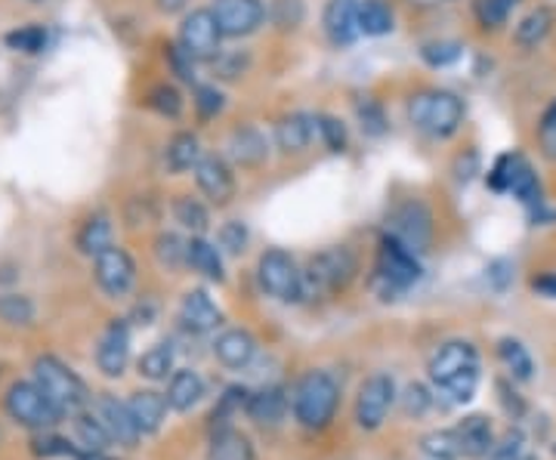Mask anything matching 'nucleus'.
<instances>
[{"mask_svg": "<svg viewBox=\"0 0 556 460\" xmlns=\"http://www.w3.org/2000/svg\"><path fill=\"white\" fill-rule=\"evenodd\" d=\"M489 189L497 192V195H514L517 201H522L526 207H535L541 204V180H538L535 167L529 164L526 155L519 152H507L492 164L489 170Z\"/></svg>", "mask_w": 556, "mask_h": 460, "instance_id": "7", "label": "nucleus"}, {"mask_svg": "<svg viewBox=\"0 0 556 460\" xmlns=\"http://www.w3.org/2000/svg\"><path fill=\"white\" fill-rule=\"evenodd\" d=\"M387 232L415 254H424L433 241V210L420 199L396 201L387 214Z\"/></svg>", "mask_w": 556, "mask_h": 460, "instance_id": "9", "label": "nucleus"}, {"mask_svg": "<svg viewBox=\"0 0 556 460\" xmlns=\"http://www.w3.org/2000/svg\"><path fill=\"white\" fill-rule=\"evenodd\" d=\"M430 408H433V393L424 383H408L405 393H402V411L408 418H424Z\"/></svg>", "mask_w": 556, "mask_h": 460, "instance_id": "52", "label": "nucleus"}, {"mask_svg": "<svg viewBox=\"0 0 556 460\" xmlns=\"http://www.w3.org/2000/svg\"><path fill=\"white\" fill-rule=\"evenodd\" d=\"M554 25H556V10L554 7H547V3H541V7L529 10V13L517 22V28H514V40H517V47H522V50H535V47H541L544 40L551 38Z\"/></svg>", "mask_w": 556, "mask_h": 460, "instance_id": "28", "label": "nucleus"}, {"mask_svg": "<svg viewBox=\"0 0 556 460\" xmlns=\"http://www.w3.org/2000/svg\"><path fill=\"white\" fill-rule=\"evenodd\" d=\"M80 460H105V458H102V455H90V451H87V455H84Z\"/></svg>", "mask_w": 556, "mask_h": 460, "instance_id": "59", "label": "nucleus"}, {"mask_svg": "<svg viewBox=\"0 0 556 460\" xmlns=\"http://www.w3.org/2000/svg\"><path fill=\"white\" fill-rule=\"evenodd\" d=\"M35 451L43 455V458H78L80 460L84 455H87V451H84V455L75 451V448H72V442L53 439V436H43V439L35 442Z\"/></svg>", "mask_w": 556, "mask_h": 460, "instance_id": "55", "label": "nucleus"}, {"mask_svg": "<svg viewBox=\"0 0 556 460\" xmlns=\"http://www.w3.org/2000/svg\"><path fill=\"white\" fill-rule=\"evenodd\" d=\"M192 272H199L201 279L223 284L226 281V266H223V251L219 244L207 241L204 235H192L189 239V263H186Z\"/></svg>", "mask_w": 556, "mask_h": 460, "instance_id": "29", "label": "nucleus"}, {"mask_svg": "<svg viewBox=\"0 0 556 460\" xmlns=\"http://www.w3.org/2000/svg\"><path fill=\"white\" fill-rule=\"evenodd\" d=\"M177 43L199 62V65H211L223 53V31H219L217 16L211 7H195L189 10L182 22H179Z\"/></svg>", "mask_w": 556, "mask_h": 460, "instance_id": "8", "label": "nucleus"}, {"mask_svg": "<svg viewBox=\"0 0 556 460\" xmlns=\"http://www.w3.org/2000/svg\"><path fill=\"white\" fill-rule=\"evenodd\" d=\"M170 214L192 235H204L211 229V204L195 195H177L170 201Z\"/></svg>", "mask_w": 556, "mask_h": 460, "instance_id": "32", "label": "nucleus"}, {"mask_svg": "<svg viewBox=\"0 0 556 460\" xmlns=\"http://www.w3.org/2000/svg\"><path fill=\"white\" fill-rule=\"evenodd\" d=\"M535 142H538L541 158L556 164V100L547 102V105H544V112H541V118H538Z\"/></svg>", "mask_w": 556, "mask_h": 460, "instance_id": "45", "label": "nucleus"}, {"mask_svg": "<svg viewBox=\"0 0 556 460\" xmlns=\"http://www.w3.org/2000/svg\"><path fill=\"white\" fill-rule=\"evenodd\" d=\"M497 359L504 361V368L510 371V378H517V381H532L535 361H532L529 349L519 341H514V337H501V341H497Z\"/></svg>", "mask_w": 556, "mask_h": 460, "instance_id": "37", "label": "nucleus"}, {"mask_svg": "<svg viewBox=\"0 0 556 460\" xmlns=\"http://www.w3.org/2000/svg\"><path fill=\"white\" fill-rule=\"evenodd\" d=\"M316 137V115L309 112H288L273 127V142L281 155H303Z\"/></svg>", "mask_w": 556, "mask_h": 460, "instance_id": "20", "label": "nucleus"}, {"mask_svg": "<svg viewBox=\"0 0 556 460\" xmlns=\"http://www.w3.org/2000/svg\"><path fill=\"white\" fill-rule=\"evenodd\" d=\"M226 158L236 164V170H260L269 161V140L254 124H241L226 140Z\"/></svg>", "mask_w": 556, "mask_h": 460, "instance_id": "16", "label": "nucleus"}, {"mask_svg": "<svg viewBox=\"0 0 556 460\" xmlns=\"http://www.w3.org/2000/svg\"><path fill=\"white\" fill-rule=\"evenodd\" d=\"M226 105H229V100H226L223 87H217V80L214 84H192V108H195L201 124L217 120L226 112Z\"/></svg>", "mask_w": 556, "mask_h": 460, "instance_id": "38", "label": "nucleus"}, {"mask_svg": "<svg viewBox=\"0 0 556 460\" xmlns=\"http://www.w3.org/2000/svg\"><path fill=\"white\" fill-rule=\"evenodd\" d=\"M177 353H174V343L161 341L155 343L149 353H142V359H139V374L146 378V381H167L177 368Z\"/></svg>", "mask_w": 556, "mask_h": 460, "instance_id": "35", "label": "nucleus"}, {"mask_svg": "<svg viewBox=\"0 0 556 460\" xmlns=\"http://www.w3.org/2000/svg\"><path fill=\"white\" fill-rule=\"evenodd\" d=\"M519 0H473V20L482 31H501Z\"/></svg>", "mask_w": 556, "mask_h": 460, "instance_id": "42", "label": "nucleus"}, {"mask_svg": "<svg viewBox=\"0 0 556 460\" xmlns=\"http://www.w3.org/2000/svg\"><path fill=\"white\" fill-rule=\"evenodd\" d=\"M303 16H306V7L303 0H273L269 3V20L281 31H294L303 25Z\"/></svg>", "mask_w": 556, "mask_h": 460, "instance_id": "49", "label": "nucleus"}, {"mask_svg": "<svg viewBox=\"0 0 556 460\" xmlns=\"http://www.w3.org/2000/svg\"><path fill=\"white\" fill-rule=\"evenodd\" d=\"M127 361H130V328L124 319L109 321L97 346V365L105 378H121Z\"/></svg>", "mask_w": 556, "mask_h": 460, "instance_id": "19", "label": "nucleus"}, {"mask_svg": "<svg viewBox=\"0 0 556 460\" xmlns=\"http://www.w3.org/2000/svg\"><path fill=\"white\" fill-rule=\"evenodd\" d=\"M300 279H303V269L298 260L281 251V247H269L263 251L257 260V281L260 291L266 297H273L278 303H298L300 301Z\"/></svg>", "mask_w": 556, "mask_h": 460, "instance_id": "10", "label": "nucleus"}, {"mask_svg": "<svg viewBox=\"0 0 556 460\" xmlns=\"http://www.w3.org/2000/svg\"><path fill=\"white\" fill-rule=\"evenodd\" d=\"M177 316L179 324L189 334H214L223 324V312H219V306L211 301V294L204 288H192V291L182 294Z\"/></svg>", "mask_w": 556, "mask_h": 460, "instance_id": "18", "label": "nucleus"}, {"mask_svg": "<svg viewBox=\"0 0 556 460\" xmlns=\"http://www.w3.org/2000/svg\"><path fill=\"white\" fill-rule=\"evenodd\" d=\"M393 405H396V381L387 371H378V374H371L368 381L358 386L356 423L362 430H368V433L380 430Z\"/></svg>", "mask_w": 556, "mask_h": 460, "instance_id": "14", "label": "nucleus"}, {"mask_svg": "<svg viewBox=\"0 0 556 460\" xmlns=\"http://www.w3.org/2000/svg\"><path fill=\"white\" fill-rule=\"evenodd\" d=\"M257 356V341L244 328H229L214 341V359L229 371H244Z\"/></svg>", "mask_w": 556, "mask_h": 460, "instance_id": "22", "label": "nucleus"}, {"mask_svg": "<svg viewBox=\"0 0 556 460\" xmlns=\"http://www.w3.org/2000/svg\"><path fill=\"white\" fill-rule=\"evenodd\" d=\"M7 414L28 430H50L60 421V408L40 393L38 383H13L7 393Z\"/></svg>", "mask_w": 556, "mask_h": 460, "instance_id": "12", "label": "nucleus"}, {"mask_svg": "<svg viewBox=\"0 0 556 460\" xmlns=\"http://www.w3.org/2000/svg\"><path fill=\"white\" fill-rule=\"evenodd\" d=\"M532 291H538V294H544V297L556 301V276H554V272H547V276H538V279H532Z\"/></svg>", "mask_w": 556, "mask_h": 460, "instance_id": "58", "label": "nucleus"}, {"mask_svg": "<svg viewBox=\"0 0 556 460\" xmlns=\"http://www.w3.org/2000/svg\"><path fill=\"white\" fill-rule=\"evenodd\" d=\"M457 442H460V458H485L495 445V430L485 414H467L464 421L455 426Z\"/></svg>", "mask_w": 556, "mask_h": 460, "instance_id": "24", "label": "nucleus"}, {"mask_svg": "<svg viewBox=\"0 0 556 460\" xmlns=\"http://www.w3.org/2000/svg\"><path fill=\"white\" fill-rule=\"evenodd\" d=\"M353 112H356L358 130H362L365 137L380 140V137H387V133H390V118H387V108H383V102L375 100V97H362V100H356Z\"/></svg>", "mask_w": 556, "mask_h": 460, "instance_id": "36", "label": "nucleus"}, {"mask_svg": "<svg viewBox=\"0 0 556 460\" xmlns=\"http://www.w3.org/2000/svg\"><path fill=\"white\" fill-rule=\"evenodd\" d=\"M321 31L331 47H353L358 40V0H328L321 10Z\"/></svg>", "mask_w": 556, "mask_h": 460, "instance_id": "17", "label": "nucleus"}, {"mask_svg": "<svg viewBox=\"0 0 556 460\" xmlns=\"http://www.w3.org/2000/svg\"><path fill=\"white\" fill-rule=\"evenodd\" d=\"M155 260L170 272L182 269L189 263V239H182L177 232H161L155 239Z\"/></svg>", "mask_w": 556, "mask_h": 460, "instance_id": "43", "label": "nucleus"}, {"mask_svg": "<svg viewBox=\"0 0 556 460\" xmlns=\"http://www.w3.org/2000/svg\"><path fill=\"white\" fill-rule=\"evenodd\" d=\"M146 105H149L159 118L177 120L179 115H182V108H186V97H182V90H179L177 84H170V80H159V84H152V87H149V93H146Z\"/></svg>", "mask_w": 556, "mask_h": 460, "instance_id": "33", "label": "nucleus"}, {"mask_svg": "<svg viewBox=\"0 0 556 460\" xmlns=\"http://www.w3.org/2000/svg\"><path fill=\"white\" fill-rule=\"evenodd\" d=\"M164 50H167L164 56H167V65H170V72H174V75H177L182 84H199V80H195V65H199V62L192 60V56H189V53H186V50L179 47L177 40H174V43H167Z\"/></svg>", "mask_w": 556, "mask_h": 460, "instance_id": "54", "label": "nucleus"}, {"mask_svg": "<svg viewBox=\"0 0 556 460\" xmlns=\"http://www.w3.org/2000/svg\"><path fill=\"white\" fill-rule=\"evenodd\" d=\"M192 0H155V10L164 16H186Z\"/></svg>", "mask_w": 556, "mask_h": 460, "instance_id": "57", "label": "nucleus"}, {"mask_svg": "<svg viewBox=\"0 0 556 460\" xmlns=\"http://www.w3.org/2000/svg\"><path fill=\"white\" fill-rule=\"evenodd\" d=\"M288 411H291V399L285 396L281 386H266L260 393H251L248 408H244V414L260 426H278L288 418Z\"/></svg>", "mask_w": 556, "mask_h": 460, "instance_id": "25", "label": "nucleus"}, {"mask_svg": "<svg viewBox=\"0 0 556 460\" xmlns=\"http://www.w3.org/2000/svg\"><path fill=\"white\" fill-rule=\"evenodd\" d=\"M455 180L457 182H470L473 180V174H479V155L470 149L467 155H457L455 158Z\"/></svg>", "mask_w": 556, "mask_h": 460, "instance_id": "56", "label": "nucleus"}, {"mask_svg": "<svg viewBox=\"0 0 556 460\" xmlns=\"http://www.w3.org/2000/svg\"><path fill=\"white\" fill-rule=\"evenodd\" d=\"M316 137L331 155H343L350 149V130L331 112H316Z\"/></svg>", "mask_w": 556, "mask_h": 460, "instance_id": "40", "label": "nucleus"}, {"mask_svg": "<svg viewBox=\"0 0 556 460\" xmlns=\"http://www.w3.org/2000/svg\"><path fill=\"white\" fill-rule=\"evenodd\" d=\"M405 115H408V124L417 133H424L430 140H452L464 127L467 105L457 93L445 90V87H424V90L408 97Z\"/></svg>", "mask_w": 556, "mask_h": 460, "instance_id": "2", "label": "nucleus"}, {"mask_svg": "<svg viewBox=\"0 0 556 460\" xmlns=\"http://www.w3.org/2000/svg\"><path fill=\"white\" fill-rule=\"evenodd\" d=\"M485 460H526V436L519 430L504 433L501 439H495V445L485 455Z\"/></svg>", "mask_w": 556, "mask_h": 460, "instance_id": "53", "label": "nucleus"}, {"mask_svg": "<svg viewBox=\"0 0 556 460\" xmlns=\"http://www.w3.org/2000/svg\"><path fill=\"white\" fill-rule=\"evenodd\" d=\"M460 53H464V47L457 40H427L420 47V60L427 62L430 68H448V65H455L460 60Z\"/></svg>", "mask_w": 556, "mask_h": 460, "instance_id": "47", "label": "nucleus"}, {"mask_svg": "<svg viewBox=\"0 0 556 460\" xmlns=\"http://www.w3.org/2000/svg\"><path fill=\"white\" fill-rule=\"evenodd\" d=\"M201 158H204V149H201V140L195 130H177L167 140V145H164V167L174 177L195 170Z\"/></svg>", "mask_w": 556, "mask_h": 460, "instance_id": "23", "label": "nucleus"}, {"mask_svg": "<svg viewBox=\"0 0 556 460\" xmlns=\"http://www.w3.org/2000/svg\"><path fill=\"white\" fill-rule=\"evenodd\" d=\"M105 247H112V220L105 214H93L80 222L78 251L87 257H97Z\"/></svg>", "mask_w": 556, "mask_h": 460, "instance_id": "34", "label": "nucleus"}, {"mask_svg": "<svg viewBox=\"0 0 556 460\" xmlns=\"http://www.w3.org/2000/svg\"><path fill=\"white\" fill-rule=\"evenodd\" d=\"M0 319L7 324H31L35 321V303L22 294H3L0 297Z\"/></svg>", "mask_w": 556, "mask_h": 460, "instance_id": "50", "label": "nucleus"}, {"mask_svg": "<svg viewBox=\"0 0 556 460\" xmlns=\"http://www.w3.org/2000/svg\"><path fill=\"white\" fill-rule=\"evenodd\" d=\"M358 260L356 254L340 244V247H325L313 254L303 266V279H300V301L316 303L331 301L343 291H350V284L356 281Z\"/></svg>", "mask_w": 556, "mask_h": 460, "instance_id": "3", "label": "nucleus"}, {"mask_svg": "<svg viewBox=\"0 0 556 460\" xmlns=\"http://www.w3.org/2000/svg\"><path fill=\"white\" fill-rule=\"evenodd\" d=\"M340 405V383L331 371H306L298 383H294V393H291V411H294V421L309 430V433H321L328 430L334 414H338Z\"/></svg>", "mask_w": 556, "mask_h": 460, "instance_id": "4", "label": "nucleus"}, {"mask_svg": "<svg viewBox=\"0 0 556 460\" xmlns=\"http://www.w3.org/2000/svg\"><path fill=\"white\" fill-rule=\"evenodd\" d=\"M214 16H217L223 38L241 40L257 35L260 28L269 20V7L263 0H214L211 3Z\"/></svg>", "mask_w": 556, "mask_h": 460, "instance_id": "13", "label": "nucleus"}, {"mask_svg": "<svg viewBox=\"0 0 556 460\" xmlns=\"http://www.w3.org/2000/svg\"><path fill=\"white\" fill-rule=\"evenodd\" d=\"M248 396H251V393H248L244 386H226L219 401L214 405V411H211V430L232 426L236 414H241V411L248 408Z\"/></svg>", "mask_w": 556, "mask_h": 460, "instance_id": "41", "label": "nucleus"}, {"mask_svg": "<svg viewBox=\"0 0 556 460\" xmlns=\"http://www.w3.org/2000/svg\"><path fill=\"white\" fill-rule=\"evenodd\" d=\"M254 445L251 439L236 430V426H223L214 430L211 445H207V460H254Z\"/></svg>", "mask_w": 556, "mask_h": 460, "instance_id": "31", "label": "nucleus"}, {"mask_svg": "<svg viewBox=\"0 0 556 460\" xmlns=\"http://www.w3.org/2000/svg\"><path fill=\"white\" fill-rule=\"evenodd\" d=\"M7 47L16 50V53H25V56H35V53H40L47 47V28L38 25V22L22 25V28L7 35Z\"/></svg>", "mask_w": 556, "mask_h": 460, "instance_id": "46", "label": "nucleus"}, {"mask_svg": "<svg viewBox=\"0 0 556 460\" xmlns=\"http://www.w3.org/2000/svg\"><path fill=\"white\" fill-rule=\"evenodd\" d=\"M28 3H43V0H28Z\"/></svg>", "mask_w": 556, "mask_h": 460, "instance_id": "60", "label": "nucleus"}, {"mask_svg": "<svg viewBox=\"0 0 556 460\" xmlns=\"http://www.w3.org/2000/svg\"><path fill=\"white\" fill-rule=\"evenodd\" d=\"M167 405L179 411V414H186V411H192L201 399H204V381H201L199 371H192V368H177L174 374H170V381H167Z\"/></svg>", "mask_w": 556, "mask_h": 460, "instance_id": "27", "label": "nucleus"}, {"mask_svg": "<svg viewBox=\"0 0 556 460\" xmlns=\"http://www.w3.org/2000/svg\"><path fill=\"white\" fill-rule=\"evenodd\" d=\"M93 414H97L102 421V426L109 430L112 442H118L124 448H137V442L142 433H139V426L137 421H134V414H130V408H127V401L115 399V396H100Z\"/></svg>", "mask_w": 556, "mask_h": 460, "instance_id": "21", "label": "nucleus"}, {"mask_svg": "<svg viewBox=\"0 0 556 460\" xmlns=\"http://www.w3.org/2000/svg\"><path fill=\"white\" fill-rule=\"evenodd\" d=\"M420 276H424V269H420L415 251L387 232L378 244V263H375V288L380 297L396 301V294H405L408 288H415Z\"/></svg>", "mask_w": 556, "mask_h": 460, "instance_id": "5", "label": "nucleus"}, {"mask_svg": "<svg viewBox=\"0 0 556 460\" xmlns=\"http://www.w3.org/2000/svg\"><path fill=\"white\" fill-rule=\"evenodd\" d=\"M195 186H199V195L211 207H229L236 192H239V180H236V164L226 158V155H214V152H204V158L199 161V167L192 170Z\"/></svg>", "mask_w": 556, "mask_h": 460, "instance_id": "11", "label": "nucleus"}, {"mask_svg": "<svg viewBox=\"0 0 556 460\" xmlns=\"http://www.w3.org/2000/svg\"><path fill=\"white\" fill-rule=\"evenodd\" d=\"M93 276H97V284H100L105 297L121 301L137 284V263L124 247L112 244V247H105L102 254L93 257Z\"/></svg>", "mask_w": 556, "mask_h": 460, "instance_id": "15", "label": "nucleus"}, {"mask_svg": "<svg viewBox=\"0 0 556 460\" xmlns=\"http://www.w3.org/2000/svg\"><path fill=\"white\" fill-rule=\"evenodd\" d=\"M248 53H241V50H223L217 60L211 62V68H214V75L223 80H239L244 72H248Z\"/></svg>", "mask_w": 556, "mask_h": 460, "instance_id": "51", "label": "nucleus"}, {"mask_svg": "<svg viewBox=\"0 0 556 460\" xmlns=\"http://www.w3.org/2000/svg\"><path fill=\"white\" fill-rule=\"evenodd\" d=\"M127 408H130V414H134V421H137L139 433L142 436H152V433H159L161 426H164V418H167V396H161V393H152V389H139L134 393L130 399H127Z\"/></svg>", "mask_w": 556, "mask_h": 460, "instance_id": "26", "label": "nucleus"}, {"mask_svg": "<svg viewBox=\"0 0 556 460\" xmlns=\"http://www.w3.org/2000/svg\"><path fill=\"white\" fill-rule=\"evenodd\" d=\"M248 241H251V232H248V226L241 220H226L219 226L217 232V244L223 254H229V257H241L244 251H248Z\"/></svg>", "mask_w": 556, "mask_h": 460, "instance_id": "48", "label": "nucleus"}, {"mask_svg": "<svg viewBox=\"0 0 556 460\" xmlns=\"http://www.w3.org/2000/svg\"><path fill=\"white\" fill-rule=\"evenodd\" d=\"M75 433H78L84 451H90V455H102L112 445V436H109V430L102 426L97 414H84V411L75 414Z\"/></svg>", "mask_w": 556, "mask_h": 460, "instance_id": "44", "label": "nucleus"}, {"mask_svg": "<svg viewBox=\"0 0 556 460\" xmlns=\"http://www.w3.org/2000/svg\"><path fill=\"white\" fill-rule=\"evenodd\" d=\"M396 28V13L390 0H358V31L365 38H387Z\"/></svg>", "mask_w": 556, "mask_h": 460, "instance_id": "30", "label": "nucleus"}, {"mask_svg": "<svg viewBox=\"0 0 556 460\" xmlns=\"http://www.w3.org/2000/svg\"><path fill=\"white\" fill-rule=\"evenodd\" d=\"M35 383L40 386V393L60 408V414H80L90 405V393L84 381L53 356H40L35 361Z\"/></svg>", "mask_w": 556, "mask_h": 460, "instance_id": "6", "label": "nucleus"}, {"mask_svg": "<svg viewBox=\"0 0 556 460\" xmlns=\"http://www.w3.org/2000/svg\"><path fill=\"white\" fill-rule=\"evenodd\" d=\"M417 451H420V460H457L460 458V442H457L455 426L427 433L417 445Z\"/></svg>", "mask_w": 556, "mask_h": 460, "instance_id": "39", "label": "nucleus"}, {"mask_svg": "<svg viewBox=\"0 0 556 460\" xmlns=\"http://www.w3.org/2000/svg\"><path fill=\"white\" fill-rule=\"evenodd\" d=\"M479 371H482L479 349L470 341L442 343L427 361L430 383L437 386L439 393H445L455 405H464V401L477 396Z\"/></svg>", "mask_w": 556, "mask_h": 460, "instance_id": "1", "label": "nucleus"}]
</instances>
